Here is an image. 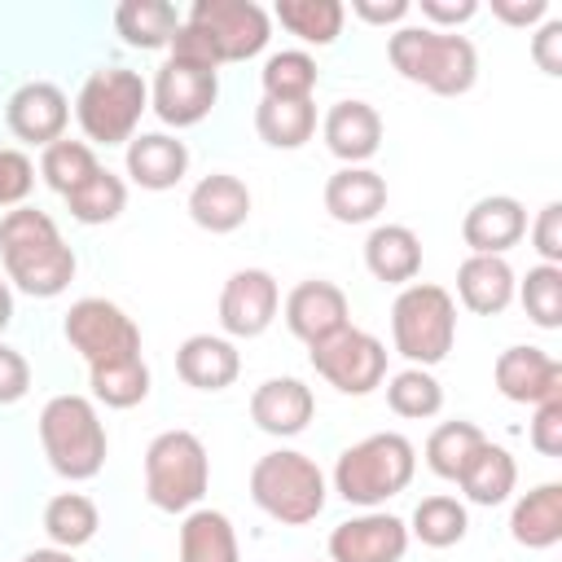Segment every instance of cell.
Here are the masks:
<instances>
[{
	"label": "cell",
	"instance_id": "6da1fadb",
	"mask_svg": "<svg viewBox=\"0 0 562 562\" xmlns=\"http://www.w3.org/2000/svg\"><path fill=\"white\" fill-rule=\"evenodd\" d=\"M4 277L31 299H57L75 281V250L40 206H13L0 220Z\"/></svg>",
	"mask_w": 562,
	"mask_h": 562
},
{
	"label": "cell",
	"instance_id": "7a4b0ae2",
	"mask_svg": "<svg viewBox=\"0 0 562 562\" xmlns=\"http://www.w3.org/2000/svg\"><path fill=\"white\" fill-rule=\"evenodd\" d=\"M386 57L408 83H422L435 97H461L479 79L474 44L465 35L435 31V26H400L386 40Z\"/></svg>",
	"mask_w": 562,
	"mask_h": 562
},
{
	"label": "cell",
	"instance_id": "3957f363",
	"mask_svg": "<svg viewBox=\"0 0 562 562\" xmlns=\"http://www.w3.org/2000/svg\"><path fill=\"white\" fill-rule=\"evenodd\" d=\"M413 470H417V448L400 430H378V435L342 448V457L334 465V492L347 505L373 509V505L400 496L413 483Z\"/></svg>",
	"mask_w": 562,
	"mask_h": 562
},
{
	"label": "cell",
	"instance_id": "277c9868",
	"mask_svg": "<svg viewBox=\"0 0 562 562\" xmlns=\"http://www.w3.org/2000/svg\"><path fill=\"white\" fill-rule=\"evenodd\" d=\"M40 443H44L48 465L70 483L97 479L105 465V448H110L105 426L88 395H53L40 413Z\"/></svg>",
	"mask_w": 562,
	"mask_h": 562
},
{
	"label": "cell",
	"instance_id": "5b68a950",
	"mask_svg": "<svg viewBox=\"0 0 562 562\" xmlns=\"http://www.w3.org/2000/svg\"><path fill=\"white\" fill-rule=\"evenodd\" d=\"M391 338L408 364H417V369L439 364L457 342L452 294L430 281H408L391 303Z\"/></svg>",
	"mask_w": 562,
	"mask_h": 562
},
{
	"label": "cell",
	"instance_id": "8992f818",
	"mask_svg": "<svg viewBox=\"0 0 562 562\" xmlns=\"http://www.w3.org/2000/svg\"><path fill=\"white\" fill-rule=\"evenodd\" d=\"M250 496L255 505L285 522V527H303L312 522L321 509H325V474L321 465L307 457V452H294V448H277V452H263L250 470Z\"/></svg>",
	"mask_w": 562,
	"mask_h": 562
},
{
	"label": "cell",
	"instance_id": "52a82bcc",
	"mask_svg": "<svg viewBox=\"0 0 562 562\" xmlns=\"http://www.w3.org/2000/svg\"><path fill=\"white\" fill-rule=\"evenodd\" d=\"M211 457L193 430H162L145 448V496L162 514H189L206 496Z\"/></svg>",
	"mask_w": 562,
	"mask_h": 562
},
{
	"label": "cell",
	"instance_id": "ba28073f",
	"mask_svg": "<svg viewBox=\"0 0 562 562\" xmlns=\"http://www.w3.org/2000/svg\"><path fill=\"white\" fill-rule=\"evenodd\" d=\"M149 105V88L127 66H101L75 97V119L92 145H127Z\"/></svg>",
	"mask_w": 562,
	"mask_h": 562
},
{
	"label": "cell",
	"instance_id": "9c48e42d",
	"mask_svg": "<svg viewBox=\"0 0 562 562\" xmlns=\"http://www.w3.org/2000/svg\"><path fill=\"white\" fill-rule=\"evenodd\" d=\"M61 334L88 360V369H101V364H119V360L140 356V329H136V321L119 303H110V299H79V303H70V312L61 321Z\"/></svg>",
	"mask_w": 562,
	"mask_h": 562
},
{
	"label": "cell",
	"instance_id": "30bf717a",
	"mask_svg": "<svg viewBox=\"0 0 562 562\" xmlns=\"http://www.w3.org/2000/svg\"><path fill=\"white\" fill-rule=\"evenodd\" d=\"M312 351V369L342 395H369L382 386L386 378V347L382 338L347 325L338 334H329L325 342L307 347Z\"/></svg>",
	"mask_w": 562,
	"mask_h": 562
},
{
	"label": "cell",
	"instance_id": "8fae6325",
	"mask_svg": "<svg viewBox=\"0 0 562 562\" xmlns=\"http://www.w3.org/2000/svg\"><path fill=\"white\" fill-rule=\"evenodd\" d=\"M184 22L211 40L220 66L263 53V44L272 35V18L255 0H198Z\"/></svg>",
	"mask_w": 562,
	"mask_h": 562
},
{
	"label": "cell",
	"instance_id": "7c38bea8",
	"mask_svg": "<svg viewBox=\"0 0 562 562\" xmlns=\"http://www.w3.org/2000/svg\"><path fill=\"white\" fill-rule=\"evenodd\" d=\"M215 97H220V70H202V66H184L167 57L154 75L149 105L167 127H193L211 114Z\"/></svg>",
	"mask_w": 562,
	"mask_h": 562
},
{
	"label": "cell",
	"instance_id": "4fadbf2b",
	"mask_svg": "<svg viewBox=\"0 0 562 562\" xmlns=\"http://www.w3.org/2000/svg\"><path fill=\"white\" fill-rule=\"evenodd\" d=\"M281 307L277 277L268 268H237L220 294V325L233 338H259Z\"/></svg>",
	"mask_w": 562,
	"mask_h": 562
},
{
	"label": "cell",
	"instance_id": "5bb4252c",
	"mask_svg": "<svg viewBox=\"0 0 562 562\" xmlns=\"http://www.w3.org/2000/svg\"><path fill=\"white\" fill-rule=\"evenodd\" d=\"M408 553V522L395 514H360L329 531V562H400Z\"/></svg>",
	"mask_w": 562,
	"mask_h": 562
},
{
	"label": "cell",
	"instance_id": "9a60e30c",
	"mask_svg": "<svg viewBox=\"0 0 562 562\" xmlns=\"http://www.w3.org/2000/svg\"><path fill=\"white\" fill-rule=\"evenodd\" d=\"M4 123H9V132H13L18 140L48 149L53 140H61V132H66V123H70V101H66V92H61L57 83L31 79V83H22V88L9 97Z\"/></svg>",
	"mask_w": 562,
	"mask_h": 562
},
{
	"label": "cell",
	"instance_id": "2e32d148",
	"mask_svg": "<svg viewBox=\"0 0 562 562\" xmlns=\"http://www.w3.org/2000/svg\"><path fill=\"white\" fill-rule=\"evenodd\" d=\"M347 316H351L347 294H342L334 281H325V277H307V281H299V285L285 294V325H290V334H294L299 342H307V347H316V342H325L329 334L347 329Z\"/></svg>",
	"mask_w": 562,
	"mask_h": 562
},
{
	"label": "cell",
	"instance_id": "e0dca14e",
	"mask_svg": "<svg viewBox=\"0 0 562 562\" xmlns=\"http://www.w3.org/2000/svg\"><path fill=\"white\" fill-rule=\"evenodd\" d=\"M496 391L514 404H544V400H562V364L544 351V347H505L496 356Z\"/></svg>",
	"mask_w": 562,
	"mask_h": 562
},
{
	"label": "cell",
	"instance_id": "ac0fdd59",
	"mask_svg": "<svg viewBox=\"0 0 562 562\" xmlns=\"http://www.w3.org/2000/svg\"><path fill=\"white\" fill-rule=\"evenodd\" d=\"M522 233H527V211L509 193L479 198L461 220V237H465L470 255H505L509 246L522 241Z\"/></svg>",
	"mask_w": 562,
	"mask_h": 562
},
{
	"label": "cell",
	"instance_id": "d6986e66",
	"mask_svg": "<svg viewBox=\"0 0 562 562\" xmlns=\"http://www.w3.org/2000/svg\"><path fill=\"white\" fill-rule=\"evenodd\" d=\"M312 413H316V395L299 378H268L250 395V422L263 435H281V439L299 435V430H307Z\"/></svg>",
	"mask_w": 562,
	"mask_h": 562
},
{
	"label": "cell",
	"instance_id": "ffe728a7",
	"mask_svg": "<svg viewBox=\"0 0 562 562\" xmlns=\"http://www.w3.org/2000/svg\"><path fill=\"white\" fill-rule=\"evenodd\" d=\"M325 145L347 167H360L382 145V114L369 101H334L325 114Z\"/></svg>",
	"mask_w": 562,
	"mask_h": 562
},
{
	"label": "cell",
	"instance_id": "44dd1931",
	"mask_svg": "<svg viewBox=\"0 0 562 562\" xmlns=\"http://www.w3.org/2000/svg\"><path fill=\"white\" fill-rule=\"evenodd\" d=\"M189 215L206 233H233L250 220V189L228 171H211L189 189Z\"/></svg>",
	"mask_w": 562,
	"mask_h": 562
},
{
	"label": "cell",
	"instance_id": "7402d4cb",
	"mask_svg": "<svg viewBox=\"0 0 562 562\" xmlns=\"http://www.w3.org/2000/svg\"><path fill=\"white\" fill-rule=\"evenodd\" d=\"M176 373H180V382L193 386V391H224V386L237 382L241 356H237V347H233L228 338H220V334H193V338H184L180 351H176Z\"/></svg>",
	"mask_w": 562,
	"mask_h": 562
},
{
	"label": "cell",
	"instance_id": "603a6c76",
	"mask_svg": "<svg viewBox=\"0 0 562 562\" xmlns=\"http://www.w3.org/2000/svg\"><path fill=\"white\" fill-rule=\"evenodd\" d=\"M189 171V149L184 140L167 136V132H140L127 140V176L149 189V193H162V189H176Z\"/></svg>",
	"mask_w": 562,
	"mask_h": 562
},
{
	"label": "cell",
	"instance_id": "cb8c5ba5",
	"mask_svg": "<svg viewBox=\"0 0 562 562\" xmlns=\"http://www.w3.org/2000/svg\"><path fill=\"white\" fill-rule=\"evenodd\" d=\"M514 268L505 263V255H470L457 268V294L474 316H501L514 303Z\"/></svg>",
	"mask_w": 562,
	"mask_h": 562
},
{
	"label": "cell",
	"instance_id": "d4e9b609",
	"mask_svg": "<svg viewBox=\"0 0 562 562\" xmlns=\"http://www.w3.org/2000/svg\"><path fill=\"white\" fill-rule=\"evenodd\" d=\"M386 206V180L369 167H338L325 180V211L338 224H369Z\"/></svg>",
	"mask_w": 562,
	"mask_h": 562
},
{
	"label": "cell",
	"instance_id": "484cf974",
	"mask_svg": "<svg viewBox=\"0 0 562 562\" xmlns=\"http://www.w3.org/2000/svg\"><path fill=\"white\" fill-rule=\"evenodd\" d=\"M364 268L386 285H408L422 272V241L408 224H378L364 237Z\"/></svg>",
	"mask_w": 562,
	"mask_h": 562
},
{
	"label": "cell",
	"instance_id": "4316f807",
	"mask_svg": "<svg viewBox=\"0 0 562 562\" xmlns=\"http://www.w3.org/2000/svg\"><path fill=\"white\" fill-rule=\"evenodd\" d=\"M509 536L522 549H553L562 540V483H540L514 501Z\"/></svg>",
	"mask_w": 562,
	"mask_h": 562
},
{
	"label": "cell",
	"instance_id": "83f0119b",
	"mask_svg": "<svg viewBox=\"0 0 562 562\" xmlns=\"http://www.w3.org/2000/svg\"><path fill=\"white\" fill-rule=\"evenodd\" d=\"M237 531L220 509H189L180 522V562H237Z\"/></svg>",
	"mask_w": 562,
	"mask_h": 562
},
{
	"label": "cell",
	"instance_id": "f1b7e54d",
	"mask_svg": "<svg viewBox=\"0 0 562 562\" xmlns=\"http://www.w3.org/2000/svg\"><path fill=\"white\" fill-rule=\"evenodd\" d=\"M457 483H461V492L474 505H501V501H509V492L518 483V465H514V457L501 443L483 439L479 452L465 461V470H461Z\"/></svg>",
	"mask_w": 562,
	"mask_h": 562
},
{
	"label": "cell",
	"instance_id": "f546056e",
	"mask_svg": "<svg viewBox=\"0 0 562 562\" xmlns=\"http://www.w3.org/2000/svg\"><path fill=\"white\" fill-rule=\"evenodd\" d=\"M114 31L123 35V44L149 53V48L171 44V35L180 31V13L167 0H123L114 9Z\"/></svg>",
	"mask_w": 562,
	"mask_h": 562
},
{
	"label": "cell",
	"instance_id": "4dcf8cb0",
	"mask_svg": "<svg viewBox=\"0 0 562 562\" xmlns=\"http://www.w3.org/2000/svg\"><path fill=\"white\" fill-rule=\"evenodd\" d=\"M255 132L272 149H299L316 132V105L312 101H272V97H263L255 105Z\"/></svg>",
	"mask_w": 562,
	"mask_h": 562
},
{
	"label": "cell",
	"instance_id": "1f68e13d",
	"mask_svg": "<svg viewBox=\"0 0 562 562\" xmlns=\"http://www.w3.org/2000/svg\"><path fill=\"white\" fill-rule=\"evenodd\" d=\"M97 527H101V514H97V505L83 492H57L44 505V531H48V540L57 549L75 553L79 544H88L97 536Z\"/></svg>",
	"mask_w": 562,
	"mask_h": 562
},
{
	"label": "cell",
	"instance_id": "d6a6232c",
	"mask_svg": "<svg viewBox=\"0 0 562 562\" xmlns=\"http://www.w3.org/2000/svg\"><path fill=\"white\" fill-rule=\"evenodd\" d=\"M272 18H277L290 35H299L303 44H334L338 31H342L347 9H342L338 0H277Z\"/></svg>",
	"mask_w": 562,
	"mask_h": 562
},
{
	"label": "cell",
	"instance_id": "836d02e7",
	"mask_svg": "<svg viewBox=\"0 0 562 562\" xmlns=\"http://www.w3.org/2000/svg\"><path fill=\"white\" fill-rule=\"evenodd\" d=\"M465 531H470V514L457 496H426L408 518V536H417L426 549H448L465 540Z\"/></svg>",
	"mask_w": 562,
	"mask_h": 562
},
{
	"label": "cell",
	"instance_id": "e575fe53",
	"mask_svg": "<svg viewBox=\"0 0 562 562\" xmlns=\"http://www.w3.org/2000/svg\"><path fill=\"white\" fill-rule=\"evenodd\" d=\"M66 206H70V215H75L79 224H110V220H119L123 206H127V184H123L114 171L97 167L79 189L66 193Z\"/></svg>",
	"mask_w": 562,
	"mask_h": 562
},
{
	"label": "cell",
	"instance_id": "d590c367",
	"mask_svg": "<svg viewBox=\"0 0 562 562\" xmlns=\"http://www.w3.org/2000/svg\"><path fill=\"white\" fill-rule=\"evenodd\" d=\"M487 435L474 426V422H443V426H435L430 430V439H426V465L439 474V479H461V470H465V461L479 452V443H483Z\"/></svg>",
	"mask_w": 562,
	"mask_h": 562
},
{
	"label": "cell",
	"instance_id": "8d00e7d4",
	"mask_svg": "<svg viewBox=\"0 0 562 562\" xmlns=\"http://www.w3.org/2000/svg\"><path fill=\"white\" fill-rule=\"evenodd\" d=\"M259 83H263V97H272V101H312L316 61L303 48H281L263 61Z\"/></svg>",
	"mask_w": 562,
	"mask_h": 562
},
{
	"label": "cell",
	"instance_id": "74e56055",
	"mask_svg": "<svg viewBox=\"0 0 562 562\" xmlns=\"http://www.w3.org/2000/svg\"><path fill=\"white\" fill-rule=\"evenodd\" d=\"M386 404H391L395 417L426 422V417H435V413L443 408V386H439V378H435L430 369L408 364V369H400V373L386 382Z\"/></svg>",
	"mask_w": 562,
	"mask_h": 562
},
{
	"label": "cell",
	"instance_id": "f35d334b",
	"mask_svg": "<svg viewBox=\"0 0 562 562\" xmlns=\"http://www.w3.org/2000/svg\"><path fill=\"white\" fill-rule=\"evenodd\" d=\"M88 382H92V395L105 408H132L149 395V364H145V356H132V360H119V364L88 369Z\"/></svg>",
	"mask_w": 562,
	"mask_h": 562
},
{
	"label": "cell",
	"instance_id": "ab89813d",
	"mask_svg": "<svg viewBox=\"0 0 562 562\" xmlns=\"http://www.w3.org/2000/svg\"><path fill=\"white\" fill-rule=\"evenodd\" d=\"M101 162H97V154H92V145L88 140H53L48 149H44V158H40V176L48 180V189H57L61 198L70 193V189H79L92 171H97Z\"/></svg>",
	"mask_w": 562,
	"mask_h": 562
},
{
	"label": "cell",
	"instance_id": "60d3db41",
	"mask_svg": "<svg viewBox=\"0 0 562 562\" xmlns=\"http://www.w3.org/2000/svg\"><path fill=\"white\" fill-rule=\"evenodd\" d=\"M514 294L522 299L531 325H540V329H558L562 325V268H553V263L527 268V277L514 285Z\"/></svg>",
	"mask_w": 562,
	"mask_h": 562
},
{
	"label": "cell",
	"instance_id": "b9f144b4",
	"mask_svg": "<svg viewBox=\"0 0 562 562\" xmlns=\"http://www.w3.org/2000/svg\"><path fill=\"white\" fill-rule=\"evenodd\" d=\"M35 184V167L22 149H0V206H22Z\"/></svg>",
	"mask_w": 562,
	"mask_h": 562
},
{
	"label": "cell",
	"instance_id": "7bdbcfd3",
	"mask_svg": "<svg viewBox=\"0 0 562 562\" xmlns=\"http://www.w3.org/2000/svg\"><path fill=\"white\" fill-rule=\"evenodd\" d=\"M531 246L540 250L544 263H562V202H544L536 224H531Z\"/></svg>",
	"mask_w": 562,
	"mask_h": 562
},
{
	"label": "cell",
	"instance_id": "ee69618b",
	"mask_svg": "<svg viewBox=\"0 0 562 562\" xmlns=\"http://www.w3.org/2000/svg\"><path fill=\"white\" fill-rule=\"evenodd\" d=\"M531 448H536L540 457H562V400L536 404V417H531Z\"/></svg>",
	"mask_w": 562,
	"mask_h": 562
},
{
	"label": "cell",
	"instance_id": "f6af8a7d",
	"mask_svg": "<svg viewBox=\"0 0 562 562\" xmlns=\"http://www.w3.org/2000/svg\"><path fill=\"white\" fill-rule=\"evenodd\" d=\"M31 391V364L18 347L0 342V404H18Z\"/></svg>",
	"mask_w": 562,
	"mask_h": 562
},
{
	"label": "cell",
	"instance_id": "bcb514c9",
	"mask_svg": "<svg viewBox=\"0 0 562 562\" xmlns=\"http://www.w3.org/2000/svg\"><path fill=\"white\" fill-rule=\"evenodd\" d=\"M531 57L544 75H562V22L544 18V26L531 35Z\"/></svg>",
	"mask_w": 562,
	"mask_h": 562
},
{
	"label": "cell",
	"instance_id": "7dc6e473",
	"mask_svg": "<svg viewBox=\"0 0 562 562\" xmlns=\"http://www.w3.org/2000/svg\"><path fill=\"white\" fill-rule=\"evenodd\" d=\"M474 13H479V4H474V0H422V18H430V22H435V31H439V26L470 22Z\"/></svg>",
	"mask_w": 562,
	"mask_h": 562
},
{
	"label": "cell",
	"instance_id": "c3c4849f",
	"mask_svg": "<svg viewBox=\"0 0 562 562\" xmlns=\"http://www.w3.org/2000/svg\"><path fill=\"white\" fill-rule=\"evenodd\" d=\"M492 13L509 26H531V22L549 18V0H492Z\"/></svg>",
	"mask_w": 562,
	"mask_h": 562
},
{
	"label": "cell",
	"instance_id": "681fc988",
	"mask_svg": "<svg viewBox=\"0 0 562 562\" xmlns=\"http://www.w3.org/2000/svg\"><path fill=\"white\" fill-rule=\"evenodd\" d=\"M408 0H351V13L356 18H364V22H373V26H386V22H400V18H408Z\"/></svg>",
	"mask_w": 562,
	"mask_h": 562
},
{
	"label": "cell",
	"instance_id": "f907efd6",
	"mask_svg": "<svg viewBox=\"0 0 562 562\" xmlns=\"http://www.w3.org/2000/svg\"><path fill=\"white\" fill-rule=\"evenodd\" d=\"M18 562H75V553L53 544V549H31V553H22Z\"/></svg>",
	"mask_w": 562,
	"mask_h": 562
},
{
	"label": "cell",
	"instance_id": "816d5d0a",
	"mask_svg": "<svg viewBox=\"0 0 562 562\" xmlns=\"http://www.w3.org/2000/svg\"><path fill=\"white\" fill-rule=\"evenodd\" d=\"M9 321H13V290H9V281L0 277V329H9Z\"/></svg>",
	"mask_w": 562,
	"mask_h": 562
}]
</instances>
